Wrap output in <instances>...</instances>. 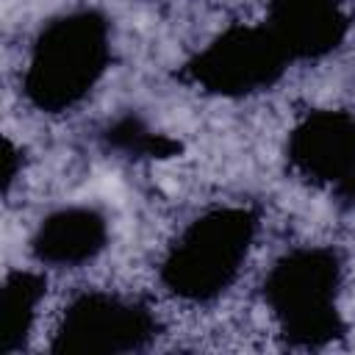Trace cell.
Instances as JSON below:
<instances>
[{"label":"cell","instance_id":"obj_9","mask_svg":"<svg viewBox=\"0 0 355 355\" xmlns=\"http://www.w3.org/2000/svg\"><path fill=\"white\" fill-rule=\"evenodd\" d=\"M42 288L39 280H33L31 275H17L8 286H6V349L14 344V338L25 336L31 319H33V308L39 300Z\"/></svg>","mask_w":355,"mask_h":355},{"label":"cell","instance_id":"obj_5","mask_svg":"<svg viewBox=\"0 0 355 355\" xmlns=\"http://www.w3.org/2000/svg\"><path fill=\"white\" fill-rule=\"evenodd\" d=\"M147 336V316L111 297H86L67 311L58 347L78 352L130 349Z\"/></svg>","mask_w":355,"mask_h":355},{"label":"cell","instance_id":"obj_6","mask_svg":"<svg viewBox=\"0 0 355 355\" xmlns=\"http://www.w3.org/2000/svg\"><path fill=\"white\" fill-rule=\"evenodd\" d=\"M275 39L288 53L316 55L330 50L344 28L333 0H275Z\"/></svg>","mask_w":355,"mask_h":355},{"label":"cell","instance_id":"obj_2","mask_svg":"<svg viewBox=\"0 0 355 355\" xmlns=\"http://www.w3.org/2000/svg\"><path fill=\"white\" fill-rule=\"evenodd\" d=\"M250 227L252 222L241 211H219L205 216L172 252L166 280L186 297H214L236 275L250 241Z\"/></svg>","mask_w":355,"mask_h":355},{"label":"cell","instance_id":"obj_4","mask_svg":"<svg viewBox=\"0 0 355 355\" xmlns=\"http://www.w3.org/2000/svg\"><path fill=\"white\" fill-rule=\"evenodd\" d=\"M283 44L269 33L239 31L214 44L197 64V75L216 92H247L280 72Z\"/></svg>","mask_w":355,"mask_h":355},{"label":"cell","instance_id":"obj_7","mask_svg":"<svg viewBox=\"0 0 355 355\" xmlns=\"http://www.w3.org/2000/svg\"><path fill=\"white\" fill-rule=\"evenodd\" d=\"M297 155L319 178L355 186V130L347 122L336 116L311 122L297 139Z\"/></svg>","mask_w":355,"mask_h":355},{"label":"cell","instance_id":"obj_8","mask_svg":"<svg viewBox=\"0 0 355 355\" xmlns=\"http://www.w3.org/2000/svg\"><path fill=\"white\" fill-rule=\"evenodd\" d=\"M103 219L92 211H64L53 216L36 239L42 258L58 263H75L92 258L103 244Z\"/></svg>","mask_w":355,"mask_h":355},{"label":"cell","instance_id":"obj_1","mask_svg":"<svg viewBox=\"0 0 355 355\" xmlns=\"http://www.w3.org/2000/svg\"><path fill=\"white\" fill-rule=\"evenodd\" d=\"M105 58V31L92 14L55 22L39 42L28 89L39 105L64 108L75 103L100 75Z\"/></svg>","mask_w":355,"mask_h":355},{"label":"cell","instance_id":"obj_3","mask_svg":"<svg viewBox=\"0 0 355 355\" xmlns=\"http://www.w3.org/2000/svg\"><path fill=\"white\" fill-rule=\"evenodd\" d=\"M333 288V258L324 252H300L277 266L269 283V297L294 336L319 341L336 333Z\"/></svg>","mask_w":355,"mask_h":355}]
</instances>
